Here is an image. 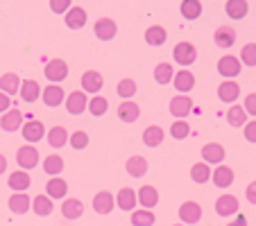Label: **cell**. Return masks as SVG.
<instances>
[{
    "instance_id": "9",
    "label": "cell",
    "mask_w": 256,
    "mask_h": 226,
    "mask_svg": "<svg viewBox=\"0 0 256 226\" xmlns=\"http://www.w3.org/2000/svg\"><path fill=\"white\" fill-rule=\"evenodd\" d=\"M224 156H227V152L220 143H206L202 147V159L206 165H222Z\"/></svg>"
},
{
    "instance_id": "3",
    "label": "cell",
    "mask_w": 256,
    "mask_h": 226,
    "mask_svg": "<svg viewBox=\"0 0 256 226\" xmlns=\"http://www.w3.org/2000/svg\"><path fill=\"white\" fill-rule=\"evenodd\" d=\"M172 57H174V61H177L179 66L186 68V66H193V63H195V59H198V50H195L193 43H188V41H182V43L174 45Z\"/></svg>"
},
{
    "instance_id": "28",
    "label": "cell",
    "mask_w": 256,
    "mask_h": 226,
    "mask_svg": "<svg viewBox=\"0 0 256 226\" xmlns=\"http://www.w3.org/2000/svg\"><path fill=\"white\" fill-rule=\"evenodd\" d=\"M138 116H140V109H138L136 102L127 100V102H122V104H118V118H120L122 122L132 125V122L138 120Z\"/></svg>"
},
{
    "instance_id": "46",
    "label": "cell",
    "mask_w": 256,
    "mask_h": 226,
    "mask_svg": "<svg viewBox=\"0 0 256 226\" xmlns=\"http://www.w3.org/2000/svg\"><path fill=\"white\" fill-rule=\"evenodd\" d=\"M72 149H86L88 147V134L86 131H72V136L68 138Z\"/></svg>"
},
{
    "instance_id": "47",
    "label": "cell",
    "mask_w": 256,
    "mask_h": 226,
    "mask_svg": "<svg viewBox=\"0 0 256 226\" xmlns=\"http://www.w3.org/2000/svg\"><path fill=\"white\" fill-rule=\"evenodd\" d=\"M242 109H245L247 116H252L256 120V93H250V95L245 97V104H242Z\"/></svg>"
},
{
    "instance_id": "33",
    "label": "cell",
    "mask_w": 256,
    "mask_h": 226,
    "mask_svg": "<svg viewBox=\"0 0 256 226\" xmlns=\"http://www.w3.org/2000/svg\"><path fill=\"white\" fill-rule=\"evenodd\" d=\"M68 131L64 129V127H52L50 131H46V140H48V145L50 147H54V149H59V147H64V145H68Z\"/></svg>"
},
{
    "instance_id": "45",
    "label": "cell",
    "mask_w": 256,
    "mask_h": 226,
    "mask_svg": "<svg viewBox=\"0 0 256 226\" xmlns=\"http://www.w3.org/2000/svg\"><path fill=\"white\" fill-rule=\"evenodd\" d=\"M240 63L254 68L256 66V43H247L245 48L240 50Z\"/></svg>"
},
{
    "instance_id": "53",
    "label": "cell",
    "mask_w": 256,
    "mask_h": 226,
    "mask_svg": "<svg viewBox=\"0 0 256 226\" xmlns=\"http://www.w3.org/2000/svg\"><path fill=\"white\" fill-rule=\"evenodd\" d=\"M7 172V159L5 154H0V174H5Z\"/></svg>"
},
{
    "instance_id": "15",
    "label": "cell",
    "mask_w": 256,
    "mask_h": 226,
    "mask_svg": "<svg viewBox=\"0 0 256 226\" xmlns=\"http://www.w3.org/2000/svg\"><path fill=\"white\" fill-rule=\"evenodd\" d=\"M213 41H216V45L220 50L234 48V43H236V29L229 27V25H222V27L216 29V34H213Z\"/></svg>"
},
{
    "instance_id": "23",
    "label": "cell",
    "mask_w": 256,
    "mask_h": 226,
    "mask_svg": "<svg viewBox=\"0 0 256 226\" xmlns=\"http://www.w3.org/2000/svg\"><path fill=\"white\" fill-rule=\"evenodd\" d=\"M211 181L216 183V188H229L234 183V170L229 165H216V170L211 172Z\"/></svg>"
},
{
    "instance_id": "17",
    "label": "cell",
    "mask_w": 256,
    "mask_h": 226,
    "mask_svg": "<svg viewBox=\"0 0 256 226\" xmlns=\"http://www.w3.org/2000/svg\"><path fill=\"white\" fill-rule=\"evenodd\" d=\"M114 206H116V199H114L112 193H106V190H100V193L93 197V211H96L98 215H109V213L114 211Z\"/></svg>"
},
{
    "instance_id": "26",
    "label": "cell",
    "mask_w": 256,
    "mask_h": 226,
    "mask_svg": "<svg viewBox=\"0 0 256 226\" xmlns=\"http://www.w3.org/2000/svg\"><path fill=\"white\" fill-rule=\"evenodd\" d=\"M64 20H66V27L70 29H82L86 25V11L82 7H70V9L64 14Z\"/></svg>"
},
{
    "instance_id": "20",
    "label": "cell",
    "mask_w": 256,
    "mask_h": 226,
    "mask_svg": "<svg viewBox=\"0 0 256 226\" xmlns=\"http://www.w3.org/2000/svg\"><path fill=\"white\" fill-rule=\"evenodd\" d=\"M136 199H138V204L145 211H152V208L159 204V193H156L154 186H143L138 193H136Z\"/></svg>"
},
{
    "instance_id": "42",
    "label": "cell",
    "mask_w": 256,
    "mask_h": 226,
    "mask_svg": "<svg viewBox=\"0 0 256 226\" xmlns=\"http://www.w3.org/2000/svg\"><path fill=\"white\" fill-rule=\"evenodd\" d=\"M154 220H156L154 213L145 211V208L132 213V226H152V224H154Z\"/></svg>"
},
{
    "instance_id": "49",
    "label": "cell",
    "mask_w": 256,
    "mask_h": 226,
    "mask_svg": "<svg viewBox=\"0 0 256 226\" xmlns=\"http://www.w3.org/2000/svg\"><path fill=\"white\" fill-rule=\"evenodd\" d=\"M242 134H245V140H250V143H256V120L247 122V125L242 127Z\"/></svg>"
},
{
    "instance_id": "10",
    "label": "cell",
    "mask_w": 256,
    "mask_h": 226,
    "mask_svg": "<svg viewBox=\"0 0 256 226\" xmlns=\"http://www.w3.org/2000/svg\"><path fill=\"white\" fill-rule=\"evenodd\" d=\"M88 109V97L84 91H72L70 95L66 97V111L70 116H80Z\"/></svg>"
},
{
    "instance_id": "6",
    "label": "cell",
    "mask_w": 256,
    "mask_h": 226,
    "mask_svg": "<svg viewBox=\"0 0 256 226\" xmlns=\"http://www.w3.org/2000/svg\"><path fill=\"white\" fill-rule=\"evenodd\" d=\"M93 32H96V36L100 41H112L114 36L118 34V25L114 18H109V16H104V18H98L96 25H93Z\"/></svg>"
},
{
    "instance_id": "48",
    "label": "cell",
    "mask_w": 256,
    "mask_h": 226,
    "mask_svg": "<svg viewBox=\"0 0 256 226\" xmlns=\"http://www.w3.org/2000/svg\"><path fill=\"white\" fill-rule=\"evenodd\" d=\"M50 9L54 14H66L70 9V0H50Z\"/></svg>"
},
{
    "instance_id": "39",
    "label": "cell",
    "mask_w": 256,
    "mask_h": 226,
    "mask_svg": "<svg viewBox=\"0 0 256 226\" xmlns=\"http://www.w3.org/2000/svg\"><path fill=\"white\" fill-rule=\"evenodd\" d=\"M172 77H174V68L170 66V63H159V66L154 68V79L156 84H161V86H168V84H172Z\"/></svg>"
},
{
    "instance_id": "54",
    "label": "cell",
    "mask_w": 256,
    "mask_h": 226,
    "mask_svg": "<svg viewBox=\"0 0 256 226\" xmlns=\"http://www.w3.org/2000/svg\"><path fill=\"white\" fill-rule=\"evenodd\" d=\"M172 226H186V224H172Z\"/></svg>"
},
{
    "instance_id": "44",
    "label": "cell",
    "mask_w": 256,
    "mask_h": 226,
    "mask_svg": "<svg viewBox=\"0 0 256 226\" xmlns=\"http://www.w3.org/2000/svg\"><path fill=\"white\" fill-rule=\"evenodd\" d=\"M188 134H190V125L186 120H177L170 127V136H172L174 140H184Z\"/></svg>"
},
{
    "instance_id": "34",
    "label": "cell",
    "mask_w": 256,
    "mask_h": 226,
    "mask_svg": "<svg viewBox=\"0 0 256 226\" xmlns=\"http://www.w3.org/2000/svg\"><path fill=\"white\" fill-rule=\"evenodd\" d=\"M164 138H166V134H164V129H161L159 125L145 127V131H143V143L148 145V147H159V145L164 143Z\"/></svg>"
},
{
    "instance_id": "29",
    "label": "cell",
    "mask_w": 256,
    "mask_h": 226,
    "mask_svg": "<svg viewBox=\"0 0 256 226\" xmlns=\"http://www.w3.org/2000/svg\"><path fill=\"white\" fill-rule=\"evenodd\" d=\"M82 213H84V204L80 202V199H75V197L64 199L62 215L66 217V220H80V217H82Z\"/></svg>"
},
{
    "instance_id": "4",
    "label": "cell",
    "mask_w": 256,
    "mask_h": 226,
    "mask_svg": "<svg viewBox=\"0 0 256 226\" xmlns=\"http://www.w3.org/2000/svg\"><path fill=\"white\" fill-rule=\"evenodd\" d=\"M240 66L242 63H240L238 57H234V54H224V57H220V61H218V72L227 79H234V77L240 75V70H242Z\"/></svg>"
},
{
    "instance_id": "52",
    "label": "cell",
    "mask_w": 256,
    "mask_h": 226,
    "mask_svg": "<svg viewBox=\"0 0 256 226\" xmlns=\"http://www.w3.org/2000/svg\"><path fill=\"white\" fill-rule=\"evenodd\" d=\"M227 226H247V220H245V215H238V217H236V222H229Z\"/></svg>"
},
{
    "instance_id": "31",
    "label": "cell",
    "mask_w": 256,
    "mask_h": 226,
    "mask_svg": "<svg viewBox=\"0 0 256 226\" xmlns=\"http://www.w3.org/2000/svg\"><path fill=\"white\" fill-rule=\"evenodd\" d=\"M166 39H168V32H166V27H161V25H150V27L145 29V43L152 45V48L164 45Z\"/></svg>"
},
{
    "instance_id": "5",
    "label": "cell",
    "mask_w": 256,
    "mask_h": 226,
    "mask_svg": "<svg viewBox=\"0 0 256 226\" xmlns=\"http://www.w3.org/2000/svg\"><path fill=\"white\" fill-rule=\"evenodd\" d=\"M170 113L177 120H186V116L193 113V100L188 95H174L170 100Z\"/></svg>"
},
{
    "instance_id": "43",
    "label": "cell",
    "mask_w": 256,
    "mask_h": 226,
    "mask_svg": "<svg viewBox=\"0 0 256 226\" xmlns=\"http://www.w3.org/2000/svg\"><path fill=\"white\" fill-rule=\"evenodd\" d=\"M118 95L122 97V102H127V100H132V97L136 95V82L134 79H130V77H125V79H120L118 82Z\"/></svg>"
},
{
    "instance_id": "8",
    "label": "cell",
    "mask_w": 256,
    "mask_h": 226,
    "mask_svg": "<svg viewBox=\"0 0 256 226\" xmlns=\"http://www.w3.org/2000/svg\"><path fill=\"white\" fill-rule=\"evenodd\" d=\"M20 134H23V138L28 140V145H34V143H39V140H44L46 127L41 120H30V122H23Z\"/></svg>"
},
{
    "instance_id": "36",
    "label": "cell",
    "mask_w": 256,
    "mask_h": 226,
    "mask_svg": "<svg viewBox=\"0 0 256 226\" xmlns=\"http://www.w3.org/2000/svg\"><path fill=\"white\" fill-rule=\"evenodd\" d=\"M179 11L184 16L186 20H195L202 16V2L200 0H184L182 5H179Z\"/></svg>"
},
{
    "instance_id": "30",
    "label": "cell",
    "mask_w": 256,
    "mask_h": 226,
    "mask_svg": "<svg viewBox=\"0 0 256 226\" xmlns=\"http://www.w3.org/2000/svg\"><path fill=\"white\" fill-rule=\"evenodd\" d=\"M247 9H250V2H247V0H227V5H224L227 16H229V18H234V20H242V18H245Z\"/></svg>"
},
{
    "instance_id": "11",
    "label": "cell",
    "mask_w": 256,
    "mask_h": 226,
    "mask_svg": "<svg viewBox=\"0 0 256 226\" xmlns=\"http://www.w3.org/2000/svg\"><path fill=\"white\" fill-rule=\"evenodd\" d=\"M172 86L177 88L179 95H186L188 91H193V88H195V75L190 70H186V68H182V70L174 72Z\"/></svg>"
},
{
    "instance_id": "35",
    "label": "cell",
    "mask_w": 256,
    "mask_h": 226,
    "mask_svg": "<svg viewBox=\"0 0 256 226\" xmlns=\"http://www.w3.org/2000/svg\"><path fill=\"white\" fill-rule=\"evenodd\" d=\"M52 208H54V204L48 195H36V197L32 199V211L39 217H48L50 213H52Z\"/></svg>"
},
{
    "instance_id": "21",
    "label": "cell",
    "mask_w": 256,
    "mask_h": 226,
    "mask_svg": "<svg viewBox=\"0 0 256 226\" xmlns=\"http://www.w3.org/2000/svg\"><path fill=\"white\" fill-rule=\"evenodd\" d=\"M41 97H44V104L46 106H59L66 102V95H64V88L59 86V84H50V86L44 88V93H41Z\"/></svg>"
},
{
    "instance_id": "16",
    "label": "cell",
    "mask_w": 256,
    "mask_h": 226,
    "mask_svg": "<svg viewBox=\"0 0 256 226\" xmlns=\"http://www.w3.org/2000/svg\"><path fill=\"white\" fill-rule=\"evenodd\" d=\"M20 127H23V113H20L18 109H14L12 106L7 113H2V118H0V129L2 131H18Z\"/></svg>"
},
{
    "instance_id": "25",
    "label": "cell",
    "mask_w": 256,
    "mask_h": 226,
    "mask_svg": "<svg viewBox=\"0 0 256 226\" xmlns=\"http://www.w3.org/2000/svg\"><path fill=\"white\" fill-rule=\"evenodd\" d=\"M148 159H143V156H132V159H127V163H125V170H127V174H130L132 179H140V177H145V172H148Z\"/></svg>"
},
{
    "instance_id": "1",
    "label": "cell",
    "mask_w": 256,
    "mask_h": 226,
    "mask_svg": "<svg viewBox=\"0 0 256 226\" xmlns=\"http://www.w3.org/2000/svg\"><path fill=\"white\" fill-rule=\"evenodd\" d=\"M39 149L34 147V145H23V147L16 149V163H18L20 170H32L36 168V163H39Z\"/></svg>"
},
{
    "instance_id": "27",
    "label": "cell",
    "mask_w": 256,
    "mask_h": 226,
    "mask_svg": "<svg viewBox=\"0 0 256 226\" xmlns=\"http://www.w3.org/2000/svg\"><path fill=\"white\" fill-rule=\"evenodd\" d=\"M20 84H23V79H20L16 72H5V75L0 77V93L16 95V93L20 91Z\"/></svg>"
},
{
    "instance_id": "22",
    "label": "cell",
    "mask_w": 256,
    "mask_h": 226,
    "mask_svg": "<svg viewBox=\"0 0 256 226\" xmlns=\"http://www.w3.org/2000/svg\"><path fill=\"white\" fill-rule=\"evenodd\" d=\"M46 195L50 199H66L68 195V183L62 177H50V181L46 183Z\"/></svg>"
},
{
    "instance_id": "40",
    "label": "cell",
    "mask_w": 256,
    "mask_h": 226,
    "mask_svg": "<svg viewBox=\"0 0 256 226\" xmlns=\"http://www.w3.org/2000/svg\"><path fill=\"white\" fill-rule=\"evenodd\" d=\"M106 109H109V100H106V97H102V95H93L91 102H88V109L86 111H91V116L102 118L106 113Z\"/></svg>"
},
{
    "instance_id": "50",
    "label": "cell",
    "mask_w": 256,
    "mask_h": 226,
    "mask_svg": "<svg viewBox=\"0 0 256 226\" xmlns=\"http://www.w3.org/2000/svg\"><path fill=\"white\" fill-rule=\"evenodd\" d=\"M245 195H247V202H250V204H254V206H256V181H252L250 186H247Z\"/></svg>"
},
{
    "instance_id": "24",
    "label": "cell",
    "mask_w": 256,
    "mask_h": 226,
    "mask_svg": "<svg viewBox=\"0 0 256 226\" xmlns=\"http://www.w3.org/2000/svg\"><path fill=\"white\" fill-rule=\"evenodd\" d=\"M7 206H10V211L16 213V215H25V213L32 208V199L25 193H14L10 197V202H7Z\"/></svg>"
},
{
    "instance_id": "51",
    "label": "cell",
    "mask_w": 256,
    "mask_h": 226,
    "mask_svg": "<svg viewBox=\"0 0 256 226\" xmlns=\"http://www.w3.org/2000/svg\"><path fill=\"white\" fill-rule=\"evenodd\" d=\"M10 109H12V100H10V95L0 93V113H7Z\"/></svg>"
},
{
    "instance_id": "14",
    "label": "cell",
    "mask_w": 256,
    "mask_h": 226,
    "mask_svg": "<svg viewBox=\"0 0 256 226\" xmlns=\"http://www.w3.org/2000/svg\"><path fill=\"white\" fill-rule=\"evenodd\" d=\"M238 208H240V204H238V199L234 197V195H220L216 202V213L220 217H232L238 213Z\"/></svg>"
},
{
    "instance_id": "12",
    "label": "cell",
    "mask_w": 256,
    "mask_h": 226,
    "mask_svg": "<svg viewBox=\"0 0 256 226\" xmlns=\"http://www.w3.org/2000/svg\"><path fill=\"white\" fill-rule=\"evenodd\" d=\"M80 84H82V91L84 93L98 95V93L102 91V86H104V79H102V75L98 70H86L82 75V79H80Z\"/></svg>"
},
{
    "instance_id": "13",
    "label": "cell",
    "mask_w": 256,
    "mask_h": 226,
    "mask_svg": "<svg viewBox=\"0 0 256 226\" xmlns=\"http://www.w3.org/2000/svg\"><path fill=\"white\" fill-rule=\"evenodd\" d=\"M240 95V86L234 79H224L222 84H218V100L224 102V104H234Z\"/></svg>"
},
{
    "instance_id": "41",
    "label": "cell",
    "mask_w": 256,
    "mask_h": 226,
    "mask_svg": "<svg viewBox=\"0 0 256 226\" xmlns=\"http://www.w3.org/2000/svg\"><path fill=\"white\" fill-rule=\"evenodd\" d=\"M190 179H193L195 183H206L211 181V168H208L206 163H195L193 168H190Z\"/></svg>"
},
{
    "instance_id": "32",
    "label": "cell",
    "mask_w": 256,
    "mask_h": 226,
    "mask_svg": "<svg viewBox=\"0 0 256 226\" xmlns=\"http://www.w3.org/2000/svg\"><path fill=\"white\" fill-rule=\"evenodd\" d=\"M18 95H20V100H23V102H36L41 97L39 82H34V79H23Z\"/></svg>"
},
{
    "instance_id": "37",
    "label": "cell",
    "mask_w": 256,
    "mask_h": 226,
    "mask_svg": "<svg viewBox=\"0 0 256 226\" xmlns=\"http://www.w3.org/2000/svg\"><path fill=\"white\" fill-rule=\"evenodd\" d=\"M44 172L48 177H59L64 172V159L59 154H50L44 159Z\"/></svg>"
},
{
    "instance_id": "2",
    "label": "cell",
    "mask_w": 256,
    "mask_h": 226,
    "mask_svg": "<svg viewBox=\"0 0 256 226\" xmlns=\"http://www.w3.org/2000/svg\"><path fill=\"white\" fill-rule=\"evenodd\" d=\"M44 75L50 84H62L68 77V63L64 59H52V61L46 63Z\"/></svg>"
},
{
    "instance_id": "19",
    "label": "cell",
    "mask_w": 256,
    "mask_h": 226,
    "mask_svg": "<svg viewBox=\"0 0 256 226\" xmlns=\"http://www.w3.org/2000/svg\"><path fill=\"white\" fill-rule=\"evenodd\" d=\"M136 204H138V199H136V190H132V188H120V193L116 195V206L125 213H134Z\"/></svg>"
},
{
    "instance_id": "18",
    "label": "cell",
    "mask_w": 256,
    "mask_h": 226,
    "mask_svg": "<svg viewBox=\"0 0 256 226\" xmlns=\"http://www.w3.org/2000/svg\"><path fill=\"white\" fill-rule=\"evenodd\" d=\"M7 186H10L14 193H28V188L32 186V177H30L25 170H16V172L10 174Z\"/></svg>"
},
{
    "instance_id": "7",
    "label": "cell",
    "mask_w": 256,
    "mask_h": 226,
    "mask_svg": "<svg viewBox=\"0 0 256 226\" xmlns=\"http://www.w3.org/2000/svg\"><path fill=\"white\" fill-rule=\"evenodd\" d=\"M179 220L186 226L198 224V222L202 220V206H200L198 202H184L179 206Z\"/></svg>"
},
{
    "instance_id": "38",
    "label": "cell",
    "mask_w": 256,
    "mask_h": 226,
    "mask_svg": "<svg viewBox=\"0 0 256 226\" xmlns=\"http://www.w3.org/2000/svg\"><path fill=\"white\" fill-rule=\"evenodd\" d=\"M227 122L232 127H245L247 125V113L240 104H232L227 111Z\"/></svg>"
}]
</instances>
